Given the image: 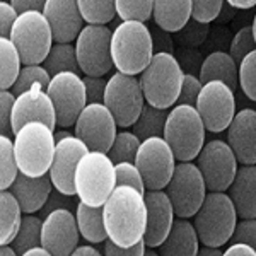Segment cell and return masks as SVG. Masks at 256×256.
<instances>
[{
  "label": "cell",
  "mask_w": 256,
  "mask_h": 256,
  "mask_svg": "<svg viewBox=\"0 0 256 256\" xmlns=\"http://www.w3.org/2000/svg\"><path fill=\"white\" fill-rule=\"evenodd\" d=\"M108 238L120 246L142 241L147 227V204L142 192L120 184L102 205Z\"/></svg>",
  "instance_id": "cell-1"
},
{
  "label": "cell",
  "mask_w": 256,
  "mask_h": 256,
  "mask_svg": "<svg viewBox=\"0 0 256 256\" xmlns=\"http://www.w3.org/2000/svg\"><path fill=\"white\" fill-rule=\"evenodd\" d=\"M152 31L142 20H122L111 34L114 68L128 76H140L154 56Z\"/></svg>",
  "instance_id": "cell-2"
},
{
  "label": "cell",
  "mask_w": 256,
  "mask_h": 256,
  "mask_svg": "<svg viewBox=\"0 0 256 256\" xmlns=\"http://www.w3.org/2000/svg\"><path fill=\"white\" fill-rule=\"evenodd\" d=\"M184 70L171 52H156L138 79L148 104L169 110L180 98Z\"/></svg>",
  "instance_id": "cell-3"
},
{
  "label": "cell",
  "mask_w": 256,
  "mask_h": 256,
  "mask_svg": "<svg viewBox=\"0 0 256 256\" xmlns=\"http://www.w3.org/2000/svg\"><path fill=\"white\" fill-rule=\"evenodd\" d=\"M55 148V130L43 122H30L14 134V150L19 171L28 176L48 174Z\"/></svg>",
  "instance_id": "cell-4"
},
{
  "label": "cell",
  "mask_w": 256,
  "mask_h": 256,
  "mask_svg": "<svg viewBox=\"0 0 256 256\" xmlns=\"http://www.w3.org/2000/svg\"><path fill=\"white\" fill-rule=\"evenodd\" d=\"M74 186L79 202L90 207H102L116 188L114 162L108 152L89 150L80 158L74 176Z\"/></svg>",
  "instance_id": "cell-5"
},
{
  "label": "cell",
  "mask_w": 256,
  "mask_h": 256,
  "mask_svg": "<svg viewBox=\"0 0 256 256\" xmlns=\"http://www.w3.org/2000/svg\"><path fill=\"white\" fill-rule=\"evenodd\" d=\"M238 210L226 192H208L202 207L193 216V224L202 244L224 246L230 241L238 224Z\"/></svg>",
  "instance_id": "cell-6"
},
{
  "label": "cell",
  "mask_w": 256,
  "mask_h": 256,
  "mask_svg": "<svg viewBox=\"0 0 256 256\" xmlns=\"http://www.w3.org/2000/svg\"><path fill=\"white\" fill-rule=\"evenodd\" d=\"M207 128L200 113L192 104H174L168 111L162 137L168 140L176 160H193L205 146Z\"/></svg>",
  "instance_id": "cell-7"
},
{
  "label": "cell",
  "mask_w": 256,
  "mask_h": 256,
  "mask_svg": "<svg viewBox=\"0 0 256 256\" xmlns=\"http://www.w3.org/2000/svg\"><path fill=\"white\" fill-rule=\"evenodd\" d=\"M9 38L18 46L24 65L43 64L55 43L52 26L41 10L19 14Z\"/></svg>",
  "instance_id": "cell-8"
},
{
  "label": "cell",
  "mask_w": 256,
  "mask_h": 256,
  "mask_svg": "<svg viewBox=\"0 0 256 256\" xmlns=\"http://www.w3.org/2000/svg\"><path fill=\"white\" fill-rule=\"evenodd\" d=\"M171 198L176 217L192 218L208 193L205 178L193 160H178L171 181L164 188Z\"/></svg>",
  "instance_id": "cell-9"
},
{
  "label": "cell",
  "mask_w": 256,
  "mask_h": 256,
  "mask_svg": "<svg viewBox=\"0 0 256 256\" xmlns=\"http://www.w3.org/2000/svg\"><path fill=\"white\" fill-rule=\"evenodd\" d=\"M108 24H86L74 41L77 62L84 76H106L114 68Z\"/></svg>",
  "instance_id": "cell-10"
},
{
  "label": "cell",
  "mask_w": 256,
  "mask_h": 256,
  "mask_svg": "<svg viewBox=\"0 0 256 256\" xmlns=\"http://www.w3.org/2000/svg\"><path fill=\"white\" fill-rule=\"evenodd\" d=\"M146 102L137 76H128L118 70L111 74L104 90V104L113 113L118 126L128 128L134 125Z\"/></svg>",
  "instance_id": "cell-11"
},
{
  "label": "cell",
  "mask_w": 256,
  "mask_h": 256,
  "mask_svg": "<svg viewBox=\"0 0 256 256\" xmlns=\"http://www.w3.org/2000/svg\"><path fill=\"white\" fill-rule=\"evenodd\" d=\"M135 164L146 190H164L174 172L176 156L164 137H148L140 144Z\"/></svg>",
  "instance_id": "cell-12"
},
{
  "label": "cell",
  "mask_w": 256,
  "mask_h": 256,
  "mask_svg": "<svg viewBox=\"0 0 256 256\" xmlns=\"http://www.w3.org/2000/svg\"><path fill=\"white\" fill-rule=\"evenodd\" d=\"M46 90L56 110V125L62 128L76 125L89 102L84 77L76 72H60L52 77Z\"/></svg>",
  "instance_id": "cell-13"
},
{
  "label": "cell",
  "mask_w": 256,
  "mask_h": 256,
  "mask_svg": "<svg viewBox=\"0 0 256 256\" xmlns=\"http://www.w3.org/2000/svg\"><path fill=\"white\" fill-rule=\"evenodd\" d=\"M196 166L205 178L208 192H226L236 178L239 160L227 140L214 138L202 147Z\"/></svg>",
  "instance_id": "cell-14"
},
{
  "label": "cell",
  "mask_w": 256,
  "mask_h": 256,
  "mask_svg": "<svg viewBox=\"0 0 256 256\" xmlns=\"http://www.w3.org/2000/svg\"><path fill=\"white\" fill-rule=\"evenodd\" d=\"M195 108L205 123V128L214 134L227 130L236 114L234 89L222 80H210L202 86Z\"/></svg>",
  "instance_id": "cell-15"
},
{
  "label": "cell",
  "mask_w": 256,
  "mask_h": 256,
  "mask_svg": "<svg viewBox=\"0 0 256 256\" xmlns=\"http://www.w3.org/2000/svg\"><path fill=\"white\" fill-rule=\"evenodd\" d=\"M56 148L53 156L52 168L48 171V176L53 183L55 192L62 193L64 196L76 195V186H74V176H76L77 164L86 152L90 148L82 138L76 134L68 132H56Z\"/></svg>",
  "instance_id": "cell-16"
},
{
  "label": "cell",
  "mask_w": 256,
  "mask_h": 256,
  "mask_svg": "<svg viewBox=\"0 0 256 256\" xmlns=\"http://www.w3.org/2000/svg\"><path fill=\"white\" fill-rule=\"evenodd\" d=\"M74 130L90 150L108 152L118 134V123L104 102H88L77 118Z\"/></svg>",
  "instance_id": "cell-17"
},
{
  "label": "cell",
  "mask_w": 256,
  "mask_h": 256,
  "mask_svg": "<svg viewBox=\"0 0 256 256\" xmlns=\"http://www.w3.org/2000/svg\"><path fill=\"white\" fill-rule=\"evenodd\" d=\"M79 224H77V217L72 210L58 207L43 217L41 244L50 251V254H72L74 250L79 246Z\"/></svg>",
  "instance_id": "cell-18"
},
{
  "label": "cell",
  "mask_w": 256,
  "mask_h": 256,
  "mask_svg": "<svg viewBox=\"0 0 256 256\" xmlns=\"http://www.w3.org/2000/svg\"><path fill=\"white\" fill-rule=\"evenodd\" d=\"M30 122H43L55 130L56 110L50 98L48 90L43 88H32L16 96L14 110H12V130L14 134L20 126Z\"/></svg>",
  "instance_id": "cell-19"
},
{
  "label": "cell",
  "mask_w": 256,
  "mask_h": 256,
  "mask_svg": "<svg viewBox=\"0 0 256 256\" xmlns=\"http://www.w3.org/2000/svg\"><path fill=\"white\" fill-rule=\"evenodd\" d=\"M144 196L147 204V227L144 241L147 248L154 250L168 238L176 214L166 190H146Z\"/></svg>",
  "instance_id": "cell-20"
},
{
  "label": "cell",
  "mask_w": 256,
  "mask_h": 256,
  "mask_svg": "<svg viewBox=\"0 0 256 256\" xmlns=\"http://www.w3.org/2000/svg\"><path fill=\"white\" fill-rule=\"evenodd\" d=\"M43 14L56 43H74L86 26L77 0H46Z\"/></svg>",
  "instance_id": "cell-21"
},
{
  "label": "cell",
  "mask_w": 256,
  "mask_h": 256,
  "mask_svg": "<svg viewBox=\"0 0 256 256\" xmlns=\"http://www.w3.org/2000/svg\"><path fill=\"white\" fill-rule=\"evenodd\" d=\"M227 144L234 150L239 164H256V110L236 111L227 126Z\"/></svg>",
  "instance_id": "cell-22"
},
{
  "label": "cell",
  "mask_w": 256,
  "mask_h": 256,
  "mask_svg": "<svg viewBox=\"0 0 256 256\" xmlns=\"http://www.w3.org/2000/svg\"><path fill=\"white\" fill-rule=\"evenodd\" d=\"M53 183L50 176H28L19 172L16 181L10 184V192L19 200L24 214H34L46 205L50 195H52Z\"/></svg>",
  "instance_id": "cell-23"
},
{
  "label": "cell",
  "mask_w": 256,
  "mask_h": 256,
  "mask_svg": "<svg viewBox=\"0 0 256 256\" xmlns=\"http://www.w3.org/2000/svg\"><path fill=\"white\" fill-rule=\"evenodd\" d=\"M229 196L239 217H256V164L239 166L229 186Z\"/></svg>",
  "instance_id": "cell-24"
},
{
  "label": "cell",
  "mask_w": 256,
  "mask_h": 256,
  "mask_svg": "<svg viewBox=\"0 0 256 256\" xmlns=\"http://www.w3.org/2000/svg\"><path fill=\"white\" fill-rule=\"evenodd\" d=\"M160 254L166 256H195L200 250V238L195 229V224L184 217H178L172 222L168 238L158 248Z\"/></svg>",
  "instance_id": "cell-25"
},
{
  "label": "cell",
  "mask_w": 256,
  "mask_h": 256,
  "mask_svg": "<svg viewBox=\"0 0 256 256\" xmlns=\"http://www.w3.org/2000/svg\"><path fill=\"white\" fill-rule=\"evenodd\" d=\"M200 80L210 82V80H222L226 82L229 88L236 90L239 88L238 79V62L230 56L229 52H212L205 56V60L200 65V74H198Z\"/></svg>",
  "instance_id": "cell-26"
},
{
  "label": "cell",
  "mask_w": 256,
  "mask_h": 256,
  "mask_svg": "<svg viewBox=\"0 0 256 256\" xmlns=\"http://www.w3.org/2000/svg\"><path fill=\"white\" fill-rule=\"evenodd\" d=\"M192 0H154L152 19L160 30L178 32L192 19Z\"/></svg>",
  "instance_id": "cell-27"
},
{
  "label": "cell",
  "mask_w": 256,
  "mask_h": 256,
  "mask_svg": "<svg viewBox=\"0 0 256 256\" xmlns=\"http://www.w3.org/2000/svg\"><path fill=\"white\" fill-rule=\"evenodd\" d=\"M22 207L10 190L0 193V244L12 242L22 222Z\"/></svg>",
  "instance_id": "cell-28"
},
{
  "label": "cell",
  "mask_w": 256,
  "mask_h": 256,
  "mask_svg": "<svg viewBox=\"0 0 256 256\" xmlns=\"http://www.w3.org/2000/svg\"><path fill=\"white\" fill-rule=\"evenodd\" d=\"M76 217L80 236L86 241L98 244V242H104L108 239L104 217H102V207H90V205H86L84 202H79L76 208Z\"/></svg>",
  "instance_id": "cell-29"
},
{
  "label": "cell",
  "mask_w": 256,
  "mask_h": 256,
  "mask_svg": "<svg viewBox=\"0 0 256 256\" xmlns=\"http://www.w3.org/2000/svg\"><path fill=\"white\" fill-rule=\"evenodd\" d=\"M22 65L24 64L18 46L12 43L10 38L0 36V86L2 89H12Z\"/></svg>",
  "instance_id": "cell-30"
},
{
  "label": "cell",
  "mask_w": 256,
  "mask_h": 256,
  "mask_svg": "<svg viewBox=\"0 0 256 256\" xmlns=\"http://www.w3.org/2000/svg\"><path fill=\"white\" fill-rule=\"evenodd\" d=\"M166 120H168V110L156 108V106L146 102V106L140 111L137 122L132 125V132L140 140H146L148 137H162Z\"/></svg>",
  "instance_id": "cell-31"
},
{
  "label": "cell",
  "mask_w": 256,
  "mask_h": 256,
  "mask_svg": "<svg viewBox=\"0 0 256 256\" xmlns=\"http://www.w3.org/2000/svg\"><path fill=\"white\" fill-rule=\"evenodd\" d=\"M43 67L48 70L50 76H56L60 72H76L80 74L82 70L77 62L76 44L74 43H53L48 56L43 62Z\"/></svg>",
  "instance_id": "cell-32"
},
{
  "label": "cell",
  "mask_w": 256,
  "mask_h": 256,
  "mask_svg": "<svg viewBox=\"0 0 256 256\" xmlns=\"http://www.w3.org/2000/svg\"><path fill=\"white\" fill-rule=\"evenodd\" d=\"M41 236H43V218L34 214H24L18 234L10 244L16 248L18 254L24 256L32 246L41 244Z\"/></svg>",
  "instance_id": "cell-33"
},
{
  "label": "cell",
  "mask_w": 256,
  "mask_h": 256,
  "mask_svg": "<svg viewBox=\"0 0 256 256\" xmlns=\"http://www.w3.org/2000/svg\"><path fill=\"white\" fill-rule=\"evenodd\" d=\"M19 172L14 150V137L2 134L0 135V190H9Z\"/></svg>",
  "instance_id": "cell-34"
},
{
  "label": "cell",
  "mask_w": 256,
  "mask_h": 256,
  "mask_svg": "<svg viewBox=\"0 0 256 256\" xmlns=\"http://www.w3.org/2000/svg\"><path fill=\"white\" fill-rule=\"evenodd\" d=\"M77 4L88 24H108L116 16L114 0H77Z\"/></svg>",
  "instance_id": "cell-35"
},
{
  "label": "cell",
  "mask_w": 256,
  "mask_h": 256,
  "mask_svg": "<svg viewBox=\"0 0 256 256\" xmlns=\"http://www.w3.org/2000/svg\"><path fill=\"white\" fill-rule=\"evenodd\" d=\"M52 76L48 74V70L43 67V64H34V65H22L20 74L16 80V84L12 86V92L18 96V94L24 92L28 89L32 88H43L46 89Z\"/></svg>",
  "instance_id": "cell-36"
},
{
  "label": "cell",
  "mask_w": 256,
  "mask_h": 256,
  "mask_svg": "<svg viewBox=\"0 0 256 256\" xmlns=\"http://www.w3.org/2000/svg\"><path fill=\"white\" fill-rule=\"evenodd\" d=\"M140 144H142V140H140L134 132H126V130L118 132L116 137L113 140V144H111L110 150H108V156L114 164L123 162V160L135 162Z\"/></svg>",
  "instance_id": "cell-37"
},
{
  "label": "cell",
  "mask_w": 256,
  "mask_h": 256,
  "mask_svg": "<svg viewBox=\"0 0 256 256\" xmlns=\"http://www.w3.org/2000/svg\"><path fill=\"white\" fill-rule=\"evenodd\" d=\"M116 16L122 20H142L152 18L154 0H114Z\"/></svg>",
  "instance_id": "cell-38"
},
{
  "label": "cell",
  "mask_w": 256,
  "mask_h": 256,
  "mask_svg": "<svg viewBox=\"0 0 256 256\" xmlns=\"http://www.w3.org/2000/svg\"><path fill=\"white\" fill-rule=\"evenodd\" d=\"M238 79L244 96L256 102V50L248 53L238 64Z\"/></svg>",
  "instance_id": "cell-39"
},
{
  "label": "cell",
  "mask_w": 256,
  "mask_h": 256,
  "mask_svg": "<svg viewBox=\"0 0 256 256\" xmlns=\"http://www.w3.org/2000/svg\"><path fill=\"white\" fill-rule=\"evenodd\" d=\"M114 171H116V186L125 184V186H134V188H137L138 192L146 193L144 178L140 174V171L135 162H130V160L116 162L114 164Z\"/></svg>",
  "instance_id": "cell-40"
},
{
  "label": "cell",
  "mask_w": 256,
  "mask_h": 256,
  "mask_svg": "<svg viewBox=\"0 0 256 256\" xmlns=\"http://www.w3.org/2000/svg\"><path fill=\"white\" fill-rule=\"evenodd\" d=\"M256 50V41H254V36H253V30L251 26H244L241 28L236 34H234L232 41H230V48H229V53L234 60L241 62L244 56L248 55L250 52Z\"/></svg>",
  "instance_id": "cell-41"
},
{
  "label": "cell",
  "mask_w": 256,
  "mask_h": 256,
  "mask_svg": "<svg viewBox=\"0 0 256 256\" xmlns=\"http://www.w3.org/2000/svg\"><path fill=\"white\" fill-rule=\"evenodd\" d=\"M226 0H192V18L200 22H212L218 18Z\"/></svg>",
  "instance_id": "cell-42"
},
{
  "label": "cell",
  "mask_w": 256,
  "mask_h": 256,
  "mask_svg": "<svg viewBox=\"0 0 256 256\" xmlns=\"http://www.w3.org/2000/svg\"><path fill=\"white\" fill-rule=\"evenodd\" d=\"M202 86L204 82L200 80V77L195 76L192 72H186L183 77V84H181V90H180V98H178L176 104H196L198 94L202 90Z\"/></svg>",
  "instance_id": "cell-43"
},
{
  "label": "cell",
  "mask_w": 256,
  "mask_h": 256,
  "mask_svg": "<svg viewBox=\"0 0 256 256\" xmlns=\"http://www.w3.org/2000/svg\"><path fill=\"white\" fill-rule=\"evenodd\" d=\"M16 94L10 89H2L0 92V130L4 135H12L14 137V130H12V110H14Z\"/></svg>",
  "instance_id": "cell-44"
},
{
  "label": "cell",
  "mask_w": 256,
  "mask_h": 256,
  "mask_svg": "<svg viewBox=\"0 0 256 256\" xmlns=\"http://www.w3.org/2000/svg\"><path fill=\"white\" fill-rule=\"evenodd\" d=\"M207 32H208V22H200V20L192 18L183 30L178 31V34H180V40L184 44H200L204 43Z\"/></svg>",
  "instance_id": "cell-45"
},
{
  "label": "cell",
  "mask_w": 256,
  "mask_h": 256,
  "mask_svg": "<svg viewBox=\"0 0 256 256\" xmlns=\"http://www.w3.org/2000/svg\"><path fill=\"white\" fill-rule=\"evenodd\" d=\"M230 242H248L256 250V217H248L238 220Z\"/></svg>",
  "instance_id": "cell-46"
},
{
  "label": "cell",
  "mask_w": 256,
  "mask_h": 256,
  "mask_svg": "<svg viewBox=\"0 0 256 256\" xmlns=\"http://www.w3.org/2000/svg\"><path fill=\"white\" fill-rule=\"evenodd\" d=\"M146 241H138L132 246H120L116 242H113L108 238L104 241V250H102V254H108V256H142L146 254Z\"/></svg>",
  "instance_id": "cell-47"
},
{
  "label": "cell",
  "mask_w": 256,
  "mask_h": 256,
  "mask_svg": "<svg viewBox=\"0 0 256 256\" xmlns=\"http://www.w3.org/2000/svg\"><path fill=\"white\" fill-rule=\"evenodd\" d=\"M84 84L89 102H104V90L108 84L104 76H84Z\"/></svg>",
  "instance_id": "cell-48"
},
{
  "label": "cell",
  "mask_w": 256,
  "mask_h": 256,
  "mask_svg": "<svg viewBox=\"0 0 256 256\" xmlns=\"http://www.w3.org/2000/svg\"><path fill=\"white\" fill-rule=\"evenodd\" d=\"M19 18V12L14 9V6L9 0H2L0 2V36H10L12 26Z\"/></svg>",
  "instance_id": "cell-49"
},
{
  "label": "cell",
  "mask_w": 256,
  "mask_h": 256,
  "mask_svg": "<svg viewBox=\"0 0 256 256\" xmlns=\"http://www.w3.org/2000/svg\"><path fill=\"white\" fill-rule=\"evenodd\" d=\"M158 30L152 31V40H154V50L158 48V52H171L172 53V43H171V38L169 31H164L160 30L159 26H156Z\"/></svg>",
  "instance_id": "cell-50"
},
{
  "label": "cell",
  "mask_w": 256,
  "mask_h": 256,
  "mask_svg": "<svg viewBox=\"0 0 256 256\" xmlns=\"http://www.w3.org/2000/svg\"><path fill=\"white\" fill-rule=\"evenodd\" d=\"M9 2L14 6V9L18 10L19 14H22V12H28V10H41L43 12L46 0H9Z\"/></svg>",
  "instance_id": "cell-51"
},
{
  "label": "cell",
  "mask_w": 256,
  "mask_h": 256,
  "mask_svg": "<svg viewBox=\"0 0 256 256\" xmlns=\"http://www.w3.org/2000/svg\"><path fill=\"white\" fill-rule=\"evenodd\" d=\"M226 256H256V250L248 242H230L224 251Z\"/></svg>",
  "instance_id": "cell-52"
},
{
  "label": "cell",
  "mask_w": 256,
  "mask_h": 256,
  "mask_svg": "<svg viewBox=\"0 0 256 256\" xmlns=\"http://www.w3.org/2000/svg\"><path fill=\"white\" fill-rule=\"evenodd\" d=\"M92 244V242H90ZM90 244H79L74 250V253L72 254H84V256H98V254H101V251L98 250V248H94V246H90Z\"/></svg>",
  "instance_id": "cell-53"
},
{
  "label": "cell",
  "mask_w": 256,
  "mask_h": 256,
  "mask_svg": "<svg viewBox=\"0 0 256 256\" xmlns=\"http://www.w3.org/2000/svg\"><path fill=\"white\" fill-rule=\"evenodd\" d=\"M234 9H251L256 6V0H226Z\"/></svg>",
  "instance_id": "cell-54"
},
{
  "label": "cell",
  "mask_w": 256,
  "mask_h": 256,
  "mask_svg": "<svg viewBox=\"0 0 256 256\" xmlns=\"http://www.w3.org/2000/svg\"><path fill=\"white\" fill-rule=\"evenodd\" d=\"M198 254H224V251H220V248L217 246H207V244H202V248L198 250Z\"/></svg>",
  "instance_id": "cell-55"
},
{
  "label": "cell",
  "mask_w": 256,
  "mask_h": 256,
  "mask_svg": "<svg viewBox=\"0 0 256 256\" xmlns=\"http://www.w3.org/2000/svg\"><path fill=\"white\" fill-rule=\"evenodd\" d=\"M0 254L2 256H16L18 254V251H16V248L10 244V242H6V244H0Z\"/></svg>",
  "instance_id": "cell-56"
},
{
  "label": "cell",
  "mask_w": 256,
  "mask_h": 256,
  "mask_svg": "<svg viewBox=\"0 0 256 256\" xmlns=\"http://www.w3.org/2000/svg\"><path fill=\"white\" fill-rule=\"evenodd\" d=\"M32 254H50V251L43 244H38V246H32L31 250L26 251V256H32Z\"/></svg>",
  "instance_id": "cell-57"
},
{
  "label": "cell",
  "mask_w": 256,
  "mask_h": 256,
  "mask_svg": "<svg viewBox=\"0 0 256 256\" xmlns=\"http://www.w3.org/2000/svg\"><path fill=\"white\" fill-rule=\"evenodd\" d=\"M251 30H253V36H254V41H256V14L253 18V22H251Z\"/></svg>",
  "instance_id": "cell-58"
}]
</instances>
